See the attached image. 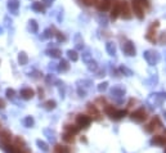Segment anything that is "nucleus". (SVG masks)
<instances>
[{
	"instance_id": "34",
	"label": "nucleus",
	"mask_w": 166,
	"mask_h": 153,
	"mask_svg": "<svg viewBox=\"0 0 166 153\" xmlns=\"http://www.w3.org/2000/svg\"><path fill=\"white\" fill-rule=\"evenodd\" d=\"M165 153H166V148H165Z\"/></svg>"
},
{
	"instance_id": "6",
	"label": "nucleus",
	"mask_w": 166,
	"mask_h": 153,
	"mask_svg": "<svg viewBox=\"0 0 166 153\" xmlns=\"http://www.w3.org/2000/svg\"><path fill=\"white\" fill-rule=\"evenodd\" d=\"M86 109H88V116H90L91 120H95V121H100L102 116H100V112H99V109H98V107H97L95 104L89 103L88 107H86Z\"/></svg>"
},
{
	"instance_id": "31",
	"label": "nucleus",
	"mask_w": 166,
	"mask_h": 153,
	"mask_svg": "<svg viewBox=\"0 0 166 153\" xmlns=\"http://www.w3.org/2000/svg\"><path fill=\"white\" fill-rule=\"evenodd\" d=\"M51 54H53V57H59V54H61V52L59 50H53V52H50ZM50 54V56H51Z\"/></svg>"
},
{
	"instance_id": "24",
	"label": "nucleus",
	"mask_w": 166,
	"mask_h": 153,
	"mask_svg": "<svg viewBox=\"0 0 166 153\" xmlns=\"http://www.w3.org/2000/svg\"><path fill=\"white\" fill-rule=\"evenodd\" d=\"M14 94H16V91H14L13 89H8V90H7V96L9 98V99H13V98H14Z\"/></svg>"
},
{
	"instance_id": "2",
	"label": "nucleus",
	"mask_w": 166,
	"mask_h": 153,
	"mask_svg": "<svg viewBox=\"0 0 166 153\" xmlns=\"http://www.w3.org/2000/svg\"><path fill=\"white\" fill-rule=\"evenodd\" d=\"M147 117H148V115L144 108H138L134 112H131V115H130V118L135 122H144L147 120Z\"/></svg>"
},
{
	"instance_id": "5",
	"label": "nucleus",
	"mask_w": 166,
	"mask_h": 153,
	"mask_svg": "<svg viewBox=\"0 0 166 153\" xmlns=\"http://www.w3.org/2000/svg\"><path fill=\"white\" fill-rule=\"evenodd\" d=\"M144 129H146L147 133H153L154 130L162 129V122H161V120H160L157 116H154V117L151 120V122L144 126Z\"/></svg>"
},
{
	"instance_id": "11",
	"label": "nucleus",
	"mask_w": 166,
	"mask_h": 153,
	"mask_svg": "<svg viewBox=\"0 0 166 153\" xmlns=\"http://www.w3.org/2000/svg\"><path fill=\"white\" fill-rule=\"evenodd\" d=\"M159 21H156V22H153V23L151 25V27H149V30H148V34H147V39L149 40V41H153L154 42V40H156V28L159 27Z\"/></svg>"
},
{
	"instance_id": "4",
	"label": "nucleus",
	"mask_w": 166,
	"mask_h": 153,
	"mask_svg": "<svg viewBox=\"0 0 166 153\" xmlns=\"http://www.w3.org/2000/svg\"><path fill=\"white\" fill-rule=\"evenodd\" d=\"M120 16L124 18V19H130L133 17V12L130 9V5L126 0H122L120 2Z\"/></svg>"
},
{
	"instance_id": "26",
	"label": "nucleus",
	"mask_w": 166,
	"mask_h": 153,
	"mask_svg": "<svg viewBox=\"0 0 166 153\" xmlns=\"http://www.w3.org/2000/svg\"><path fill=\"white\" fill-rule=\"evenodd\" d=\"M97 103H100L102 106H103V104L107 106V102H106V99H105L103 96H99V98H98V99H97Z\"/></svg>"
},
{
	"instance_id": "14",
	"label": "nucleus",
	"mask_w": 166,
	"mask_h": 153,
	"mask_svg": "<svg viewBox=\"0 0 166 153\" xmlns=\"http://www.w3.org/2000/svg\"><path fill=\"white\" fill-rule=\"evenodd\" d=\"M35 95V93H34V90L32 89H28V87H26V89H22L21 90V96L23 98V99H26V101H28V99H31Z\"/></svg>"
},
{
	"instance_id": "13",
	"label": "nucleus",
	"mask_w": 166,
	"mask_h": 153,
	"mask_svg": "<svg viewBox=\"0 0 166 153\" xmlns=\"http://www.w3.org/2000/svg\"><path fill=\"white\" fill-rule=\"evenodd\" d=\"M122 49H124V52L128 54V56H134V54H135V48H134V45L130 41H128L126 44H124Z\"/></svg>"
},
{
	"instance_id": "18",
	"label": "nucleus",
	"mask_w": 166,
	"mask_h": 153,
	"mask_svg": "<svg viewBox=\"0 0 166 153\" xmlns=\"http://www.w3.org/2000/svg\"><path fill=\"white\" fill-rule=\"evenodd\" d=\"M14 147L17 148V149H23V148H26V143H25V140L21 138V136H18V138H16V141H14Z\"/></svg>"
},
{
	"instance_id": "10",
	"label": "nucleus",
	"mask_w": 166,
	"mask_h": 153,
	"mask_svg": "<svg viewBox=\"0 0 166 153\" xmlns=\"http://www.w3.org/2000/svg\"><path fill=\"white\" fill-rule=\"evenodd\" d=\"M152 146H160V147H166V135H154L151 139Z\"/></svg>"
},
{
	"instance_id": "16",
	"label": "nucleus",
	"mask_w": 166,
	"mask_h": 153,
	"mask_svg": "<svg viewBox=\"0 0 166 153\" xmlns=\"http://www.w3.org/2000/svg\"><path fill=\"white\" fill-rule=\"evenodd\" d=\"M53 153H71V149L66 146H61V144H56Z\"/></svg>"
},
{
	"instance_id": "17",
	"label": "nucleus",
	"mask_w": 166,
	"mask_h": 153,
	"mask_svg": "<svg viewBox=\"0 0 166 153\" xmlns=\"http://www.w3.org/2000/svg\"><path fill=\"white\" fill-rule=\"evenodd\" d=\"M62 139H63V141H66V143H74V141H75V135L71 134V133H66V131H65V134L62 135Z\"/></svg>"
},
{
	"instance_id": "15",
	"label": "nucleus",
	"mask_w": 166,
	"mask_h": 153,
	"mask_svg": "<svg viewBox=\"0 0 166 153\" xmlns=\"http://www.w3.org/2000/svg\"><path fill=\"white\" fill-rule=\"evenodd\" d=\"M65 131H66V133H71V134L76 135V134H79L80 129L77 127V125H74V124H67V125L65 126Z\"/></svg>"
},
{
	"instance_id": "8",
	"label": "nucleus",
	"mask_w": 166,
	"mask_h": 153,
	"mask_svg": "<svg viewBox=\"0 0 166 153\" xmlns=\"http://www.w3.org/2000/svg\"><path fill=\"white\" fill-rule=\"evenodd\" d=\"M112 5V0H97L95 3V7L98 10H100V12H106V10H108Z\"/></svg>"
},
{
	"instance_id": "20",
	"label": "nucleus",
	"mask_w": 166,
	"mask_h": 153,
	"mask_svg": "<svg viewBox=\"0 0 166 153\" xmlns=\"http://www.w3.org/2000/svg\"><path fill=\"white\" fill-rule=\"evenodd\" d=\"M45 109H48V111H50V109H54L56 108V102L54 101H48L45 102Z\"/></svg>"
},
{
	"instance_id": "29",
	"label": "nucleus",
	"mask_w": 166,
	"mask_h": 153,
	"mask_svg": "<svg viewBox=\"0 0 166 153\" xmlns=\"http://www.w3.org/2000/svg\"><path fill=\"white\" fill-rule=\"evenodd\" d=\"M160 42L161 44H165L166 42V34H165V32H164V34L161 35V37H160Z\"/></svg>"
},
{
	"instance_id": "7",
	"label": "nucleus",
	"mask_w": 166,
	"mask_h": 153,
	"mask_svg": "<svg viewBox=\"0 0 166 153\" xmlns=\"http://www.w3.org/2000/svg\"><path fill=\"white\" fill-rule=\"evenodd\" d=\"M131 8H133L134 14H135L139 19H143V18H144V8H143L138 2L133 0V2H131Z\"/></svg>"
},
{
	"instance_id": "25",
	"label": "nucleus",
	"mask_w": 166,
	"mask_h": 153,
	"mask_svg": "<svg viewBox=\"0 0 166 153\" xmlns=\"http://www.w3.org/2000/svg\"><path fill=\"white\" fill-rule=\"evenodd\" d=\"M82 3H84L85 5H95L97 0H81Z\"/></svg>"
},
{
	"instance_id": "32",
	"label": "nucleus",
	"mask_w": 166,
	"mask_h": 153,
	"mask_svg": "<svg viewBox=\"0 0 166 153\" xmlns=\"http://www.w3.org/2000/svg\"><path fill=\"white\" fill-rule=\"evenodd\" d=\"M135 103H137V101H135V99H130V102H129V104H128V108L133 107V104H135Z\"/></svg>"
},
{
	"instance_id": "3",
	"label": "nucleus",
	"mask_w": 166,
	"mask_h": 153,
	"mask_svg": "<svg viewBox=\"0 0 166 153\" xmlns=\"http://www.w3.org/2000/svg\"><path fill=\"white\" fill-rule=\"evenodd\" d=\"M91 124V118L90 116L88 115H84V113H80L76 116V125L79 129H88Z\"/></svg>"
},
{
	"instance_id": "30",
	"label": "nucleus",
	"mask_w": 166,
	"mask_h": 153,
	"mask_svg": "<svg viewBox=\"0 0 166 153\" xmlns=\"http://www.w3.org/2000/svg\"><path fill=\"white\" fill-rule=\"evenodd\" d=\"M19 62H21V63H25V62H26L25 53H22V54H21V56H19Z\"/></svg>"
},
{
	"instance_id": "12",
	"label": "nucleus",
	"mask_w": 166,
	"mask_h": 153,
	"mask_svg": "<svg viewBox=\"0 0 166 153\" xmlns=\"http://www.w3.org/2000/svg\"><path fill=\"white\" fill-rule=\"evenodd\" d=\"M10 140H12V133L9 130H2L0 131V141L5 146V144H9Z\"/></svg>"
},
{
	"instance_id": "28",
	"label": "nucleus",
	"mask_w": 166,
	"mask_h": 153,
	"mask_svg": "<svg viewBox=\"0 0 166 153\" xmlns=\"http://www.w3.org/2000/svg\"><path fill=\"white\" fill-rule=\"evenodd\" d=\"M34 9H37V10H41V12H43V10H44V7L41 5L40 3H36V4H34Z\"/></svg>"
},
{
	"instance_id": "19",
	"label": "nucleus",
	"mask_w": 166,
	"mask_h": 153,
	"mask_svg": "<svg viewBox=\"0 0 166 153\" xmlns=\"http://www.w3.org/2000/svg\"><path fill=\"white\" fill-rule=\"evenodd\" d=\"M36 144H37V147L43 151V152H48L49 151V147H48V144L45 143V141H43V140H40V139H37L36 140Z\"/></svg>"
},
{
	"instance_id": "9",
	"label": "nucleus",
	"mask_w": 166,
	"mask_h": 153,
	"mask_svg": "<svg viewBox=\"0 0 166 153\" xmlns=\"http://www.w3.org/2000/svg\"><path fill=\"white\" fill-rule=\"evenodd\" d=\"M111 19L115 21L120 16V2L119 0H112V5H111Z\"/></svg>"
},
{
	"instance_id": "33",
	"label": "nucleus",
	"mask_w": 166,
	"mask_h": 153,
	"mask_svg": "<svg viewBox=\"0 0 166 153\" xmlns=\"http://www.w3.org/2000/svg\"><path fill=\"white\" fill-rule=\"evenodd\" d=\"M4 107H5V102L3 99H0V109H3Z\"/></svg>"
},
{
	"instance_id": "21",
	"label": "nucleus",
	"mask_w": 166,
	"mask_h": 153,
	"mask_svg": "<svg viewBox=\"0 0 166 153\" xmlns=\"http://www.w3.org/2000/svg\"><path fill=\"white\" fill-rule=\"evenodd\" d=\"M23 124H25L26 127H31V126L34 125V118H32V117H26V118L23 120Z\"/></svg>"
},
{
	"instance_id": "22",
	"label": "nucleus",
	"mask_w": 166,
	"mask_h": 153,
	"mask_svg": "<svg viewBox=\"0 0 166 153\" xmlns=\"http://www.w3.org/2000/svg\"><path fill=\"white\" fill-rule=\"evenodd\" d=\"M59 70L61 71H67L68 70V63H67V61H62L59 63Z\"/></svg>"
},
{
	"instance_id": "27",
	"label": "nucleus",
	"mask_w": 166,
	"mask_h": 153,
	"mask_svg": "<svg viewBox=\"0 0 166 153\" xmlns=\"http://www.w3.org/2000/svg\"><path fill=\"white\" fill-rule=\"evenodd\" d=\"M107 82H103V84H100L99 86H98V89H99V91H103V90H106L107 89Z\"/></svg>"
},
{
	"instance_id": "1",
	"label": "nucleus",
	"mask_w": 166,
	"mask_h": 153,
	"mask_svg": "<svg viewBox=\"0 0 166 153\" xmlns=\"http://www.w3.org/2000/svg\"><path fill=\"white\" fill-rule=\"evenodd\" d=\"M105 112L111 120H121L128 115V109H117L111 104L105 106Z\"/></svg>"
},
{
	"instance_id": "23",
	"label": "nucleus",
	"mask_w": 166,
	"mask_h": 153,
	"mask_svg": "<svg viewBox=\"0 0 166 153\" xmlns=\"http://www.w3.org/2000/svg\"><path fill=\"white\" fill-rule=\"evenodd\" d=\"M68 57L72 59V61H77V53L75 50H70L68 52Z\"/></svg>"
}]
</instances>
